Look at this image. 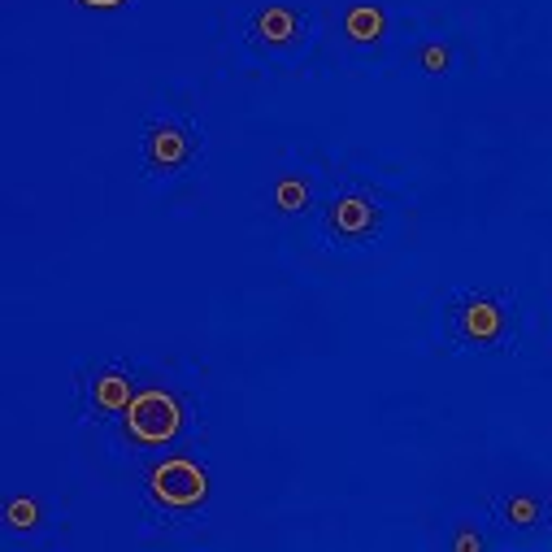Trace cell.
Returning a JSON list of instances; mask_svg holds the SVG:
<instances>
[{
	"label": "cell",
	"instance_id": "1",
	"mask_svg": "<svg viewBox=\"0 0 552 552\" xmlns=\"http://www.w3.org/2000/svg\"><path fill=\"white\" fill-rule=\"evenodd\" d=\"M457 340L470 348H505L509 344V313L492 296H457L448 309Z\"/></svg>",
	"mask_w": 552,
	"mask_h": 552
},
{
	"label": "cell",
	"instance_id": "2",
	"mask_svg": "<svg viewBox=\"0 0 552 552\" xmlns=\"http://www.w3.org/2000/svg\"><path fill=\"white\" fill-rule=\"evenodd\" d=\"M122 413H127V435L140 439V444H166V439H174L179 426H183L179 400H174L170 392H161V387L135 392L131 405Z\"/></svg>",
	"mask_w": 552,
	"mask_h": 552
},
{
	"label": "cell",
	"instance_id": "3",
	"mask_svg": "<svg viewBox=\"0 0 552 552\" xmlns=\"http://www.w3.org/2000/svg\"><path fill=\"white\" fill-rule=\"evenodd\" d=\"M196 131L187 127V122H153L144 135V161H148V170L153 174H179L187 170L196 161Z\"/></svg>",
	"mask_w": 552,
	"mask_h": 552
},
{
	"label": "cell",
	"instance_id": "4",
	"mask_svg": "<svg viewBox=\"0 0 552 552\" xmlns=\"http://www.w3.org/2000/svg\"><path fill=\"white\" fill-rule=\"evenodd\" d=\"M148 487H153L157 505H166V509H196V505H205V496H209L205 470L187 457L161 461L153 470V479H148Z\"/></svg>",
	"mask_w": 552,
	"mask_h": 552
},
{
	"label": "cell",
	"instance_id": "5",
	"mask_svg": "<svg viewBox=\"0 0 552 552\" xmlns=\"http://www.w3.org/2000/svg\"><path fill=\"white\" fill-rule=\"evenodd\" d=\"M383 227V213L366 196H335L326 205V235L335 244H370Z\"/></svg>",
	"mask_w": 552,
	"mask_h": 552
},
{
	"label": "cell",
	"instance_id": "6",
	"mask_svg": "<svg viewBox=\"0 0 552 552\" xmlns=\"http://www.w3.org/2000/svg\"><path fill=\"white\" fill-rule=\"evenodd\" d=\"M300 31H305L300 14H296V9H283V5L261 9V14L253 18V40L270 44V48H287V44H296V40H300Z\"/></svg>",
	"mask_w": 552,
	"mask_h": 552
},
{
	"label": "cell",
	"instance_id": "7",
	"mask_svg": "<svg viewBox=\"0 0 552 552\" xmlns=\"http://www.w3.org/2000/svg\"><path fill=\"white\" fill-rule=\"evenodd\" d=\"M92 400H96V409H105V413L127 409V405H131V383H127V374L105 370V374H100V379L92 383Z\"/></svg>",
	"mask_w": 552,
	"mask_h": 552
},
{
	"label": "cell",
	"instance_id": "8",
	"mask_svg": "<svg viewBox=\"0 0 552 552\" xmlns=\"http://www.w3.org/2000/svg\"><path fill=\"white\" fill-rule=\"evenodd\" d=\"M383 27H387V22H383V14L374 5H357V9H348V18H344V31L353 35L357 44H374L383 35Z\"/></svg>",
	"mask_w": 552,
	"mask_h": 552
},
{
	"label": "cell",
	"instance_id": "9",
	"mask_svg": "<svg viewBox=\"0 0 552 552\" xmlns=\"http://www.w3.org/2000/svg\"><path fill=\"white\" fill-rule=\"evenodd\" d=\"M505 522H513V526H535L539 522V505L531 496H513V500H505Z\"/></svg>",
	"mask_w": 552,
	"mask_h": 552
},
{
	"label": "cell",
	"instance_id": "10",
	"mask_svg": "<svg viewBox=\"0 0 552 552\" xmlns=\"http://www.w3.org/2000/svg\"><path fill=\"white\" fill-rule=\"evenodd\" d=\"M5 518L14 531H31V526L40 522V509H35V500H14V505L5 509Z\"/></svg>",
	"mask_w": 552,
	"mask_h": 552
},
{
	"label": "cell",
	"instance_id": "11",
	"mask_svg": "<svg viewBox=\"0 0 552 552\" xmlns=\"http://www.w3.org/2000/svg\"><path fill=\"white\" fill-rule=\"evenodd\" d=\"M300 200H305V187H300V183H283L279 187V205L283 209H300Z\"/></svg>",
	"mask_w": 552,
	"mask_h": 552
},
{
	"label": "cell",
	"instance_id": "12",
	"mask_svg": "<svg viewBox=\"0 0 552 552\" xmlns=\"http://www.w3.org/2000/svg\"><path fill=\"white\" fill-rule=\"evenodd\" d=\"M422 66L426 70H448V48H422Z\"/></svg>",
	"mask_w": 552,
	"mask_h": 552
},
{
	"label": "cell",
	"instance_id": "13",
	"mask_svg": "<svg viewBox=\"0 0 552 552\" xmlns=\"http://www.w3.org/2000/svg\"><path fill=\"white\" fill-rule=\"evenodd\" d=\"M457 548H483V539H479V535H461Z\"/></svg>",
	"mask_w": 552,
	"mask_h": 552
},
{
	"label": "cell",
	"instance_id": "14",
	"mask_svg": "<svg viewBox=\"0 0 552 552\" xmlns=\"http://www.w3.org/2000/svg\"><path fill=\"white\" fill-rule=\"evenodd\" d=\"M83 5H92V9H114V5H122V0H83Z\"/></svg>",
	"mask_w": 552,
	"mask_h": 552
}]
</instances>
